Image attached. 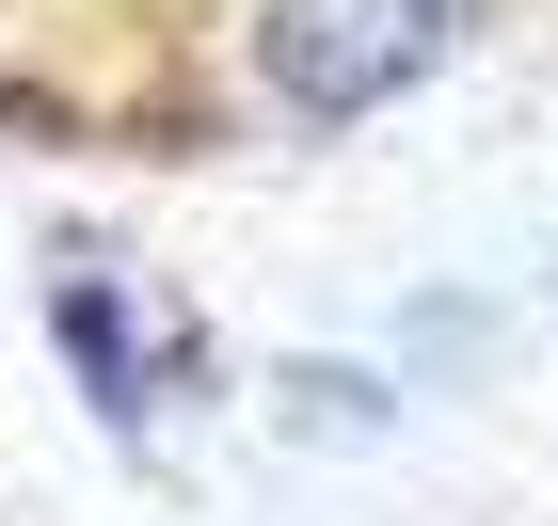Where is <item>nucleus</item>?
Listing matches in <instances>:
<instances>
[{"mask_svg": "<svg viewBox=\"0 0 558 526\" xmlns=\"http://www.w3.org/2000/svg\"><path fill=\"white\" fill-rule=\"evenodd\" d=\"M478 16L495 0H271L256 16V96L288 129H384V112H415L463 64Z\"/></svg>", "mask_w": 558, "mask_h": 526, "instance_id": "1", "label": "nucleus"}, {"mask_svg": "<svg viewBox=\"0 0 558 526\" xmlns=\"http://www.w3.org/2000/svg\"><path fill=\"white\" fill-rule=\"evenodd\" d=\"M48 319H64V383H81V399H96V415H112L129 447L160 431V399L208 367V335H192V319H175L144 271H112V256L48 271Z\"/></svg>", "mask_w": 558, "mask_h": 526, "instance_id": "2", "label": "nucleus"}]
</instances>
